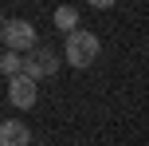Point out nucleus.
Listing matches in <instances>:
<instances>
[{
    "label": "nucleus",
    "mask_w": 149,
    "mask_h": 146,
    "mask_svg": "<svg viewBox=\"0 0 149 146\" xmlns=\"http://www.w3.org/2000/svg\"><path fill=\"white\" fill-rule=\"evenodd\" d=\"M63 55H67L71 67H90V63L98 59V36H94V32H86V28L71 32V36H67V47H63Z\"/></svg>",
    "instance_id": "obj_1"
},
{
    "label": "nucleus",
    "mask_w": 149,
    "mask_h": 146,
    "mask_svg": "<svg viewBox=\"0 0 149 146\" xmlns=\"http://www.w3.org/2000/svg\"><path fill=\"white\" fill-rule=\"evenodd\" d=\"M0 39H4V47H8V51L24 55V59H28V55L39 47L36 28H31L28 20H4V32H0Z\"/></svg>",
    "instance_id": "obj_2"
},
{
    "label": "nucleus",
    "mask_w": 149,
    "mask_h": 146,
    "mask_svg": "<svg viewBox=\"0 0 149 146\" xmlns=\"http://www.w3.org/2000/svg\"><path fill=\"white\" fill-rule=\"evenodd\" d=\"M36 79L31 75H16V79H8V103H12V107H36Z\"/></svg>",
    "instance_id": "obj_3"
},
{
    "label": "nucleus",
    "mask_w": 149,
    "mask_h": 146,
    "mask_svg": "<svg viewBox=\"0 0 149 146\" xmlns=\"http://www.w3.org/2000/svg\"><path fill=\"white\" fill-rule=\"evenodd\" d=\"M55 67H59V63H55V51L39 44L36 51L28 55V71H24V75H31V79L39 83V79H51V75H55Z\"/></svg>",
    "instance_id": "obj_4"
},
{
    "label": "nucleus",
    "mask_w": 149,
    "mask_h": 146,
    "mask_svg": "<svg viewBox=\"0 0 149 146\" xmlns=\"http://www.w3.org/2000/svg\"><path fill=\"white\" fill-rule=\"evenodd\" d=\"M0 146H31V130L16 118H8V123H0Z\"/></svg>",
    "instance_id": "obj_5"
},
{
    "label": "nucleus",
    "mask_w": 149,
    "mask_h": 146,
    "mask_svg": "<svg viewBox=\"0 0 149 146\" xmlns=\"http://www.w3.org/2000/svg\"><path fill=\"white\" fill-rule=\"evenodd\" d=\"M55 28L59 32H79V8H71V4H63V8H55Z\"/></svg>",
    "instance_id": "obj_6"
},
{
    "label": "nucleus",
    "mask_w": 149,
    "mask_h": 146,
    "mask_svg": "<svg viewBox=\"0 0 149 146\" xmlns=\"http://www.w3.org/2000/svg\"><path fill=\"white\" fill-rule=\"evenodd\" d=\"M0 71H4L8 79H16V75H24V71H28V59H24V55H16V51H4Z\"/></svg>",
    "instance_id": "obj_7"
}]
</instances>
